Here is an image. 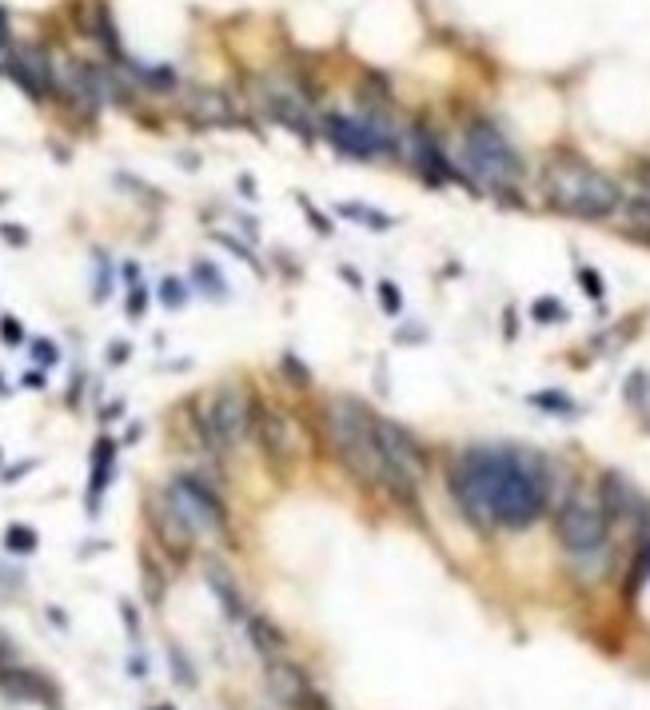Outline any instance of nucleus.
Returning <instances> with one entry per match:
<instances>
[{
  "label": "nucleus",
  "mask_w": 650,
  "mask_h": 710,
  "mask_svg": "<svg viewBox=\"0 0 650 710\" xmlns=\"http://www.w3.org/2000/svg\"><path fill=\"white\" fill-rule=\"evenodd\" d=\"M535 316H563V308L555 300H543V304H535Z\"/></svg>",
  "instance_id": "473e14b6"
},
{
  "label": "nucleus",
  "mask_w": 650,
  "mask_h": 710,
  "mask_svg": "<svg viewBox=\"0 0 650 710\" xmlns=\"http://www.w3.org/2000/svg\"><path fill=\"white\" fill-rule=\"evenodd\" d=\"M555 527H559V543L571 555H595L607 547V511H603V503H591L583 495H571L559 507Z\"/></svg>",
  "instance_id": "0eeeda50"
},
{
  "label": "nucleus",
  "mask_w": 650,
  "mask_h": 710,
  "mask_svg": "<svg viewBox=\"0 0 650 710\" xmlns=\"http://www.w3.org/2000/svg\"><path fill=\"white\" fill-rule=\"evenodd\" d=\"M196 423H200V431H204V439H208L212 451H228V447H236L248 435V427H252V403L244 399L240 387H224V391H216L212 407L204 415H196Z\"/></svg>",
  "instance_id": "6e6552de"
},
{
  "label": "nucleus",
  "mask_w": 650,
  "mask_h": 710,
  "mask_svg": "<svg viewBox=\"0 0 650 710\" xmlns=\"http://www.w3.org/2000/svg\"><path fill=\"white\" fill-rule=\"evenodd\" d=\"M216 240H220V244H224V248H232V252H236V256H240V260H244V264H252V268H256V272H264V268H260V264H256V256H252V252H248V248H244V244H236V240H232V236H216Z\"/></svg>",
  "instance_id": "c85d7f7f"
},
{
  "label": "nucleus",
  "mask_w": 650,
  "mask_h": 710,
  "mask_svg": "<svg viewBox=\"0 0 650 710\" xmlns=\"http://www.w3.org/2000/svg\"><path fill=\"white\" fill-rule=\"evenodd\" d=\"M124 359H128V344H116L112 348V363H124Z\"/></svg>",
  "instance_id": "72a5a7b5"
},
{
  "label": "nucleus",
  "mask_w": 650,
  "mask_h": 710,
  "mask_svg": "<svg viewBox=\"0 0 650 710\" xmlns=\"http://www.w3.org/2000/svg\"><path fill=\"white\" fill-rule=\"evenodd\" d=\"M411 156H415V164L423 168V176L435 180V184H447V180L459 176L455 164H451V160L443 156V148L435 144V136L423 132V128H411Z\"/></svg>",
  "instance_id": "4468645a"
},
{
  "label": "nucleus",
  "mask_w": 650,
  "mask_h": 710,
  "mask_svg": "<svg viewBox=\"0 0 650 710\" xmlns=\"http://www.w3.org/2000/svg\"><path fill=\"white\" fill-rule=\"evenodd\" d=\"M0 691L12 703H40V707H56V699H60V691L44 675H36L28 667H4L0 671Z\"/></svg>",
  "instance_id": "f8f14e48"
},
{
  "label": "nucleus",
  "mask_w": 650,
  "mask_h": 710,
  "mask_svg": "<svg viewBox=\"0 0 650 710\" xmlns=\"http://www.w3.org/2000/svg\"><path fill=\"white\" fill-rule=\"evenodd\" d=\"M4 547L16 551V555H28V551H36V531L24 527V523H12V527L4 531Z\"/></svg>",
  "instance_id": "4be33fe9"
},
{
  "label": "nucleus",
  "mask_w": 650,
  "mask_h": 710,
  "mask_svg": "<svg viewBox=\"0 0 650 710\" xmlns=\"http://www.w3.org/2000/svg\"><path fill=\"white\" fill-rule=\"evenodd\" d=\"M650 579V523L643 527V539H639V551H635V563H631V591L643 587Z\"/></svg>",
  "instance_id": "aec40b11"
},
{
  "label": "nucleus",
  "mask_w": 650,
  "mask_h": 710,
  "mask_svg": "<svg viewBox=\"0 0 650 710\" xmlns=\"http://www.w3.org/2000/svg\"><path fill=\"white\" fill-rule=\"evenodd\" d=\"M32 359H36V363H44V367H52V363L60 359V352H56V344H48V340H36V344H32Z\"/></svg>",
  "instance_id": "bb28decb"
},
{
  "label": "nucleus",
  "mask_w": 650,
  "mask_h": 710,
  "mask_svg": "<svg viewBox=\"0 0 650 710\" xmlns=\"http://www.w3.org/2000/svg\"><path fill=\"white\" fill-rule=\"evenodd\" d=\"M196 280L204 284L200 292H208V296H216V300H224V296H228V284H224V276H220L212 264H196Z\"/></svg>",
  "instance_id": "5701e85b"
},
{
  "label": "nucleus",
  "mask_w": 650,
  "mask_h": 710,
  "mask_svg": "<svg viewBox=\"0 0 650 710\" xmlns=\"http://www.w3.org/2000/svg\"><path fill=\"white\" fill-rule=\"evenodd\" d=\"M160 710H168V707H160Z\"/></svg>",
  "instance_id": "e433bc0d"
},
{
  "label": "nucleus",
  "mask_w": 650,
  "mask_h": 710,
  "mask_svg": "<svg viewBox=\"0 0 650 710\" xmlns=\"http://www.w3.org/2000/svg\"><path fill=\"white\" fill-rule=\"evenodd\" d=\"M327 435H331V447L347 471H355L371 487L391 491V475H387V463L375 443V411H367L359 399H347V395L331 399L327 403Z\"/></svg>",
  "instance_id": "f03ea898"
},
{
  "label": "nucleus",
  "mask_w": 650,
  "mask_h": 710,
  "mask_svg": "<svg viewBox=\"0 0 650 710\" xmlns=\"http://www.w3.org/2000/svg\"><path fill=\"white\" fill-rule=\"evenodd\" d=\"M8 72H12V80H16L32 100H40L48 88H56V72H52L48 56H44L40 48H16V52L8 56Z\"/></svg>",
  "instance_id": "9d476101"
},
{
  "label": "nucleus",
  "mask_w": 650,
  "mask_h": 710,
  "mask_svg": "<svg viewBox=\"0 0 650 710\" xmlns=\"http://www.w3.org/2000/svg\"><path fill=\"white\" fill-rule=\"evenodd\" d=\"M463 160L467 168L495 192H511L523 176V160L519 152L511 148V140L495 128V124H471L467 128V140H463Z\"/></svg>",
  "instance_id": "20e7f679"
},
{
  "label": "nucleus",
  "mask_w": 650,
  "mask_h": 710,
  "mask_svg": "<svg viewBox=\"0 0 650 710\" xmlns=\"http://www.w3.org/2000/svg\"><path fill=\"white\" fill-rule=\"evenodd\" d=\"M168 507L180 515V523L192 531V535H220L228 527V507L224 499L196 475H176L164 491Z\"/></svg>",
  "instance_id": "423d86ee"
},
{
  "label": "nucleus",
  "mask_w": 650,
  "mask_h": 710,
  "mask_svg": "<svg viewBox=\"0 0 650 710\" xmlns=\"http://www.w3.org/2000/svg\"><path fill=\"white\" fill-rule=\"evenodd\" d=\"M320 128H324V136L331 140L335 152L355 156V160H379V156H395L399 152V136H395L391 120L379 116V112H367V116L331 112V116H324Z\"/></svg>",
  "instance_id": "39448f33"
},
{
  "label": "nucleus",
  "mask_w": 650,
  "mask_h": 710,
  "mask_svg": "<svg viewBox=\"0 0 650 710\" xmlns=\"http://www.w3.org/2000/svg\"><path fill=\"white\" fill-rule=\"evenodd\" d=\"M379 300H383V308L395 316L403 304H399V292H395V284H379Z\"/></svg>",
  "instance_id": "c756f323"
},
{
  "label": "nucleus",
  "mask_w": 650,
  "mask_h": 710,
  "mask_svg": "<svg viewBox=\"0 0 650 710\" xmlns=\"http://www.w3.org/2000/svg\"><path fill=\"white\" fill-rule=\"evenodd\" d=\"M168 659H172V667H176V679L184 683V687H196V675H192V663L176 651V647H168Z\"/></svg>",
  "instance_id": "393cba45"
},
{
  "label": "nucleus",
  "mask_w": 650,
  "mask_h": 710,
  "mask_svg": "<svg viewBox=\"0 0 650 710\" xmlns=\"http://www.w3.org/2000/svg\"><path fill=\"white\" fill-rule=\"evenodd\" d=\"M112 455H116V443H112V439H100V443H96V455H92V483H88V507H92V515H96V507H100L104 487L112 483Z\"/></svg>",
  "instance_id": "a211bd4d"
},
{
  "label": "nucleus",
  "mask_w": 650,
  "mask_h": 710,
  "mask_svg": "<svg viewBox=\"0 0 650 710\" xmlns=\"http://www.w3.org/2000/svg\"><path fill=\"white\" fill-rule=\"evenodd\" d=\"M8 44V20H4V12H0V48Z\"/></svg>",
  "instance_id": "f704fd0d"
},
{
  "label": "nucleus",
  "mask_w": 650,
  "mask_h": 710,
  "mask_svg": "<svg viewBox=\"0 0 650 710\" xmlns=\"http://www.w3.org/2000/svg\"><path fill=\"white\" fill-rule=\"evenodd\" d=\"M0 340H4V344H20V340H24V328H20L12 316H4V320H0Z\"/></svg>",
  "instance_id": "cd10ccee"
},
{
  "label": "nucleus",
  "mask_w": 650,
  "mask_h": 710,
  "mask_svg": "<svg viewBox=\"0 0 650 710\" xmlns=\"http://www.w3.org/2000/svg\"><path fill=\"white\" fill-rule=\"evenodd\" d=\"M248 639H252V647L264 655V659H276L280 651H284V631L280 627H272L268 619H260V615H252L248 619Z\"/></svg>",
  "instance_id": "6ab92c4d"
},
{
  "label": "nucleus",
  "mask_w": 650,
  "mask_h": 710,
  "mask_svg": "<svg viewBox=\"0 0 650 710\" xmlns=\"http://www.w3.org/2000/svg\"><path fill=\"white\" fill-rule=\"evenodd\" d=\"M260 104H264V112L276 120V124H284L288 132H296L300 140H316V120H312V112L304 108V100L300 96H292V92H284V88H264L260 92Z\"/></svg>",
  "instance_id": "1a4fd4ad"
},
{
  "label": "nucleus",
  "mask_w": 650,
  "mask_h": 710,
  "mask_svg": "<svg viewBox=\"0 0 650 710\" xmlns=\"http://www.w3.org/2000/svg\"><path fill=\"white\" fill-rule=\"evenodd\" d=\"M639 507H643V499L627 479H619V475L603 479V511L607 515H639Z\"/></svg>",
  "instance_id": "dca6fc26"
},
{
  "label": "nucleus",
  "mask_w": 650,
  "mask_h": 710,
  "mask_svg": "<svg viewBox=\"0 0 650 710\" xmlns=\"http://www.w3.org/2000/svg\"><path fill=\"white\" fill-rule=\"evenodd\" d=\"M160 300H164L168 308H180V304L188 300V292H184L180 280H164V284H160Z\"/></svg>",
  "instance_id": "b1692460"
},
{
  "label": "nucleus",
  "mask_w": 650,
  "mask_h": 710,
  "mask_svg": "<svg viewBox=\"0 0 650 710\" xmlns=\"http://www.w3.org/2000/svg\"><path fill=\"white\" fill-rule=\"evenodd\" d=\"M144 312V288H132V296H128V316H140Z\"/></svg>",
  "instance_id": "2f4dec72"
},
{
  "label": "nucleus",
  "mask_w": 650,
  "mask_h": 710,
  "mask_svg": "<svg viewBox=\"0 0 650 710\" xmlns=\"http://www.w3.org/2000/svg\"><path fill=\"white\" fill-rule=\"evenodd\" d=\"M8 655H12V647H8V643H4V635H0V659H8Z\"/></svg>",
  "instance_id": "c9c22d12"
},
{
  "label": "nucleus",
  "mask_w": 650,
  "mask_h": 710,
  "mask_svg": "<svg viewBox=\"0 0 650 710\" xmlns=\"http://www.w3.org/2000/svg\"><path fill=\"white\" fill-rule=\"evenodd\" d=\"M547 200L567 216L607 220L619 212L623 192L607 172H599L583 160H555L547 168Z\"/></svg>",
  "instance_id": "7ed1b4c3"
},
{
  "label": "nucleus",
  "mask_w": 650,
  "mask_h": 710,
  "mask_svg": "<svg viewBox=\"0 0 650 710\" xmlns=\"http://www.w3.org/2000/svg\"><path fill=\"white\" fill-rule=\"evenodd\" d=\"M0 391H4V387H0Z\"/></svg>",
  "instance_id": "4c0bfd02"
},
{
  "label": "nucleus",
  "mask_w": 650,
  "mask_h": 710,
  "mask_svg": "<svg viewBox=\"0 0 650 710\" xmlns=\"http://www.w3.org/2000/svg\"><path fill=\"white\" fill-rule=\"evenodd\" d=\"M252 431L264 447L268 459L284 463L292 455V431H288V419L280 411H268V407H252Z\"/></svg>",
  "instance_id": "ddd939ff"
},
{
  "label": "nucleus",
  "mask_w": 650,
  "mask_h": 710,
  "mask_svg": "<svg viewBox=\"0 0 650 710\" xmlns=\"http://www.w3.org/2000/svg\"><path fill=\"white\" fill-rule=\"evenodd\" d=\"M343 212H347V216H359V220H367V228H379V232H383V228H391V220H387L383 212H367V208H355V204H347Z\"/></svg>",
  "instance_id": "a878e982"
},
{
  "label": "nucleus",
  "mask_w": 650,
  "mask_h": 710,
  "mask_svg": "<svg viewBox=\"0 0 650 710\" xmlns=\"http://www.w3.org/2000/svg\"><path fill=\"white\" fill-rule=\"evenodd\" d=\"M184 108H188V116L200 120V124H228V120H232V108H228V100H224L220 92H192V96L184 100Z\"/></svg>",
  "instance_id": "f3484780"
},
{
  "label": "nucleus",
  "mask_w": 650,
  "mask_h": 710,
  "mask_svg": "<svg viewBox=\"0 0 650 710\" xmlns=\"http://www.w3.org/2000/svg\"><path fill=\"white\" fill-rule=\"evenodd\" d=\"M451 495L479 527L523 531L547 511V463L519 447H467L451 467Z\"/></svg>",
  "instance_id": "f257e3e1"
},
{
  "label": "nucleus",
  "mask_w": 650,
  "mask_h": 710,
  "mask_svg": "<svg viewBox=\"0 0 650 710\" xmlns=\"http://www.w3.org/2000/svg\"><path fill=\"white\" fill-rule=\"evenodd\" d=\"M579 276H583V284H587V296H595V300H599V296H603V280H599L595 272H587V268H583Z\"/></svg>",
  "instance_id": "7c9ffc66"
},
{
  "label": "nucleus",
  "mask_w": 650,
  "mask_h": 710,
  "mask_svg": "<svg viewBox=\"0 0 650 710\" xmlns=\"http://www.w3.org/2000/svg\"><path fill=\"white\" fill-rule=\"evenodd\" d=\"M96 36L104 40V48H108L116 60H124V64H128V56H124V48H120V36H116V28H112L108 8H96Z\"/></svg>",
  "instance_id": "412c9836"
},
{
  "label": "nucleus",
  "mask_w": 650,
  "mask_h": 710,
  "mask_svg": "<svg viewBox=\"0 0 650 710\" xmlns=\"http://www.w3.org/2000/svg\"><path fill=\"white\" fill-rule=\"evenodd\" d=\"M204 579H208V587H212V595L220 599V607H224L228 619H244V615H248L244 595L236 591V579H232V571H228L224 563L208 559V563H204Z\"/></svg>",
  "instance_id": "2eb2a0df"
},
{
  "label": "nucleus",
  "mask_w": 650,
  "mask_h": 710,
  "mask_svg": "<svg viewBox=\"0 0 650 710\" xmlns=\"http://www.w3.org/2000/svg\"><path fill=\"white\" fill-rule=\"evenodd\" d=\"M268 687H272V695H276L284 707L327 710V707H316L320 699L312 695V687H308V675H304L300 667H292V663H276V659H268Z\"/></svg>",
  "instance_id": "9b49d317"
}]
</instances>
